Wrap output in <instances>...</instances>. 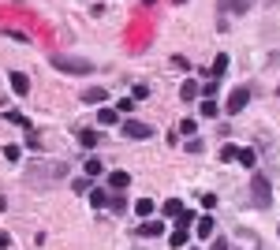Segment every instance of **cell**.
I'll list each match as a JSON object with an SVG mask.
<instances>
[{"label":"cell","mask_w":280,"mask_h":250,"mask_svg":"<svg viewBox=\"0 0 280 250\" xmlns=\"http://www.w3.org/2000/svg\"><path fill=\"white\" fill-rule=\"evenodd\" d=\"M4 157L8 161H19V157H23V149H19V146H4Z\"/></svg>","instance_id":"29"},{"label":"cell","mask_w":280,"mask_h":250,"mask_svg":"<svg viewBox=\"0 0 280 250\" xmlns=\"http://www.w3.org/2000/svg\"><path fill=\"white\" fill-rule=\"evenodd\" d=\"M213 232H217V220L209 217V213L202 217V220H195V235L202 239V243H206V239H213Z\"/></svg>","instance_id":"5"},{"label":"cell","mask_w":280,"mask_h":250,"mask_svg":"<svg viewBox=\"0 0 280 250\" xmlns=\"http://www.w3.org/2000/svg\"><path fill=\"white\" fill-rule=\"evenodd\" d=\"M236 157H239V146H231V142H224V146H220V161H224V165H231Z\"/></svg>","instance_id":"16"},{"label":"cell","mask_w":280,"mask_h":250,"mask_svg":"<svg viewBox=\"0 0 280 250\" xmlns=\"http://www.w3.org/2000/svg\"><path fill=\"white\" fill-rule=\"evenodd\" d=\"M168 243L176 246V250H179V246H187V232H183V228H176V232L168 235Z\"/></svg>","instance_id":"22"},{"label":"cell","mask_w":280,"mask_h":250,"mask_svg":"<svg viewBox=\"0 0 280 250\" xmlns=\"http://www.w3.org/2000/svg\"><path fill=\"white\" fill-rule=\"evenodd\" d=\"M220 8H231L236 15H243V12H250V0H220Z\"/></svg>","instance_id":"14"},{"label":"cell","mask_w":280,"mask_h":250,"mask_svg":"<svg viewBox=\"0 0 280 250\" xmlns=\"http://www.w3.org/2000/svg\"><path fill=\"white\" fill-rule=\"evenodd\" d=\"M236 161H239V165H247V168H254V165H258V153H254V149H239Z\"/></svg>","instance_id":"18"},{"label":"cell","mask_w":280,"mask_h":250,"mask_svg":"<svg viewBox=\"0 0 280 250\" xmlns=\"http://www.w3.org/2000/svg\"><path fill=\"white\" fill-rule=\"evenodd\" d=\"M109 187H112V190H127V187H131V172H120V168L109 172Z\"/></svg>","instance_id":"7"},{"label":"cell","mask_w":280,"mask_h":250,"mask_svg":"<svg viewBox=\"0 0 280 250\" xmlns=\"http://www.w3.org/2000/svg\"><path fill=\"white\" fill-rule=\"evenodd\" d=\"M176 224L183 228V232H187V228H191V224H195V213H191V209H183V213L176 217Z\"/></svg>","instance_id":"23"},{"label":"cell","mask_w":280,"mask_h":250,"mask_svg":"<svg viewBox=\"0 0 280 250\" xmlns=\"http://www.w3.org/2000/svg\"><path fill=\"white\" fill-rule=\"evenodd\" d=\"M138 235L157 239V235H165V224H157V220H146V224H138Z\"/></svg>","instance_id":"9"},{"label":"cell","mask_w":280,"mask_h":250,"mask_svg":"<svg viewBox=\"0 0 280 250\" xmlns=\"http://www.w3.org/2000/svg\"><path fill=\"white\" fill-rule=\"evenodd\" d=\"M247 105H250V86H236V90L228 93V105H224V109L236 116V112H243Z\"/></svg>","instance_id":"2"},{"label":"cell","mask_w":280,"mask_h":250,"mask_svg":"<svg viewBox=\"0 0 280 250\" xmlns=\"http://www.w3.org/2000/svg\"><path fill=\"white\" fill-rule=\"evenodd\" d=\"M49 64L56 71H67V75H90L94 71V64L86 60V56H71V53H53Z\"/></svg>","instance_id":"1"},{"label":"cell","mask_w":280,"mask_h":250,"mask_svg":"<svg viewBox=\"0 0 280 250\" xmlns=\"http://www.w3.org/2000/svg\"><path fill=\"white\" fill-rule=\"evenodd\" d=\"M101 172H105V161H98V157H90V161H86V176H101Z\"/></svg>","instance_id":"19"},{"label":"cell","mask_w":280,"mask_h":250,"mask_svg":"<svg viewBox=\"0 0 280 250\" xmlns=\"http://www.w3.org/2000/svg\"><path fill=\"white\" fill-rule=\"evenodd\" d=\"M8 243H12V239H8V235H4V232H0V250H4V246H8Z\"/></svg>","instance_id":"32"},{"label":"cell","mask_w":280,"mask_h":250,"mask_svg":"<svg viewBox=\"0 0 280 250\" xmlns=\"http://www.w3.org/2000/svg\"><path fill=\"white\" fill-rule=\"evenodd\" d=\"M213 250H228V239H220V235H217V239H213Z\"/></svg>","instance_id":"31"},{"label":"cell","mask_w":280,"mask_h":250,"mask_svg":"<svg viewBox=\"0 0 280 250\" xmlns=\"http://www.w3.org/2000/svg\"><path fill=\"white\" fill-rule=\"evenodd\" d=\"M224 71H228V56L220 53L217 60H213V71H209V79H220V75H224Z\"/></svg>","instance_id":"15"},{"label":"cell","mask_w":280,"mask_h":250,"mask_svg":"<svg viewBox=\"0 0 280 250\" xmlns=\"http://www.w3.org/2000/svg\"><path fill=\"white\" fill-rule=\"evenodd\" d=\"M202 149H206V142H202V138H191L187 142V153H202Z\"/></svg>","instance_id":"28"},{"label":"cell","mask_w":280,"mask_h":250,"mask_svg":"<svg viewBox=\"0 0 280 250\" xmlns=\"http://www.w3.org/2000/svg\"><path fill=\"white\" fill-rule=\"evenodd\" d=\"M98 123H101V127H116V123H120V112H116V109H101L98 112Z\"/></svg>","instance_id":"11"},{"label":"cell","mask_w":280,"mask_h":250,"mask_svg":"<svg viewBox=\"0 0 280 250\" xmlns=\"http://www.w3.org/2000/svg\"><path fill=\"white\" fill-rule=\"evenodd\" d=\"M12 90L19 93V97H23V93H26V90H30V79H26V75H23V71H12Z\"/></svg>","instance_id":"10"},{"label":"cell","mask_w":280,"mask_h":250,"mask_svg":"<svg viewBox=\"0 0 280 250\" xmlns=\"http://www.w3.org/2000/svg\"><path fill=\"white\" fill-rule=\"evenodd\" d=\"M123 209H127V202H123L120 194H112V213H123Z\"/></svg>","instance_id":"30"},{"label":"cell","mask_w":280,"mask_h":250,"mask_svg":"<svg viewBox=\"0 0 280 250\" xmlns=\"http://www.w3.org/2000/svg\"><path fill=\"white\" fill-rule=\"evenodd\" d=\"M134 213H138V217H150V213H153V202H150V198H138V202H134Z\"/></svg>","instance_id":"21"},{"label":"cell","mask_w":280,"mask_h":250,"mask_svg":"<svg viewBox=\"0 0 280 250\" xmlns=\"http://www.w3.org/2000/svg\"><path fill=\"white\" fill-rule=\"evenodd\" d=\"M254 206H262V209L273 206V194H269V179L265 176H254Z\"/></svg>","instance_id":"4"},{"label":"cell","mask_w":280,"mask_h":250,"mask_svg":"<svg viewBox=\"0 0 280 250\" xmlns=\"http://www.w3.org/2000/svg\"><path fill=\"white\" fill-rule=\"evenodd\" d=\"M101 142V134L98 131H79V146H86V149H94Z\"/></svg>","instance_id":"13"},{"label":"cell","mask_w":280,"mask_h":250,"mask_svg":"<svg viewBox=\"0 0 280 250\" xmlns=\"http://www.w3.org/2000/svg\"><path fill=\"white\" fill-rule=\"evenodd\" d=\"M75 190H79V194H90V176H82V179H75Z\"/></svg>","instance_id":"26"},{"label":"cell","mask_w":280,"mask_h":250,"mask_svg":"<svg viewBox=\"0 0 280 250\" xmlns=\"http://www.w3.org/2000/svg\"><path fill=\"white\" fill-rule=\"evenodd\" d=\"M101 101H109V90H105V86H86L82 90V105H101Z\"/></svg>","instance_id":"6"},{"label":"cell","mask_w":280,"mask_h":250,"mask_svg":"<svg viewBox=\"0 0 280 250\" xmlns=\"http://www.w3.org/2000/svg\"><path fill=\"white\" fill-rule=\"evenodd\" d=\"M8 123H19V127H30V120H26L23 112H8Z\"/></svg>","instance_id":"25"},{"label":"cell","mask_w":280,"mask_h":250,"mask_svg":"<svg viewBox=\"0 0 280 250\" xmlns=\"http://www.w3.org/2000/svg\"><path fill=\"white\" fill-rule=\"evenodd\" d=\"M198 93H202V86H198L195 79H187V82L179 86V97H183V101H198Z\"/></svg>","instance_id":"8"},{"label":"cell","mask_w":280,"mask_h":250,"mask_svg":"<svg viewBox=\"0 0 280 250\" xmlns=\"http://www.w3.org/2000/svg\"><path fill=\"white\" fill-rule=\"evenodd\" d=\"M198 109H202V116H209V120H213V116H220V105H217V101H209V97L202 101Z\"/></svg>","instance_id":"17"},{"label":"cell","mask_w":280,"mask_h":250,"mask_svg":"<svg viewBox=\"0 0 280 250\" xmlns=\"http://www.w3.org/2000/svg\"><path fill=\"white\" fill-rule=\"evenodd\" d=\"M120 131L127 134V138H142V142H146L150 134H153V127H150V123H142V120H123V123H120Z\"/></svg>","instance_id":"3"},{"label":"cell","mask_w":280,"mask_h":250,"mask_svg":"<svg viewBox=\"0 0 280 250\" xmlns=\"http://www.w3.org/2000/svg\"><path fill=\"white\" fill-rule=\"evenodd\" d=\"M90 206H94V209H105V206H112L109 190H90Z\"/></svg>","instance_id":"12"},{"label":"cell","mask_w":280,"mask_h":250,"mask_svg":"<svg viewBox=\"0 0 280 250\" xmlns=\"http://www.w3.org/2000/svg\"><path fill=\"white\" fill-rule=\"evenodd\" d=\"M179 213H183V202L179 198H168L165 202V217H179Z\"/></svg>","instance_id":"20"},{"label":"cell","mask_w":280,"mask_h":250,"mask_svg":"<svg viewBox=\"0 0 280 250\" xmlns=\"http://www.w3.org/2000/svg\"><path fill=\"white\" fill-rule=\"evenodd\" d=\"M131 97H134V101H142V97H150V86H146V82H138V86H134V90H131Z\"/></svg>","instance_id":"24"},{"label":"cell","mask_w":280,"mask_h":250,"mask_svg":"<svg viewBox=\"0 0 280 250\" xmlns=\"http://www.w3.org/2000/svg\"><path fill=\"white\" fill-rule=\"evenodd\" d=\"M195 131H198L195 120H183V123H179V134H195Z\"/></svg>","instance_id":"27"}]
</instances>
